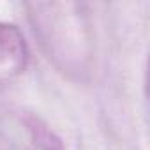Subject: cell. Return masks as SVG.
Segmentation results:
<instances>
[{
	"mask_svg": "<svg viewBox=\"0 0 150 150\" xmlns=\"http://www.w3.org/2000/svg\"><path fill=\"white\" fill-rule=\"evenodd\" d=\"M28 46L16 25L0 21V92L13 85L28 65Z\"/></svg>",
	"mask_w": 150,
	"mask_h": 150,
	"instance_id": "7a4b0ae2",
	"label": "cell"
},
{
	"mask_svg": "<svg viewBox=\"0 0 150 150\" xmlns=\"http://www.w3.org/2000/svg\"><path fill=\"white\" fill-rule=\"evenodd\" d=\"M27 20L50 64L64 78L83 83L94 69V28L88 11L78 2L25 4Z\"/></svg>",
	"mask_w": 150,
	"mask_h": 150,
	"instance_id": "6da1fadb",
	"label": "cell"
}]
</instances>
